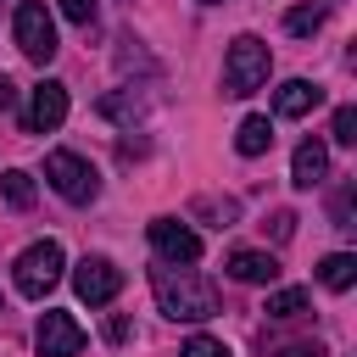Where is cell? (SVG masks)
<instances>
[{"instance_id":"ba28073f","label":"cell","mask_w":357,"mask_h":357,"mask_svg":"<svg viewBox=\"0 0 357 357\" xmlns=\"http://www.w3.org/2000/svg\"><path fill=\"white\" fill-rule=\"evenodd\" d=\"M67 123V84H56V78H45L33 95H28V112H22V128L28 134H56Z\"/></svg>"},{"instance_id":"7402d4cb","label":"cell","mask_w":357,"mask_h":357,"mask_svg":"<svg viewBox=\"0 0 357 357\" xmlns=\"http://www.w3.org/2000/svg\"><path fill=\"white\" fill-rule=\"evenodd\" d=\"M329 212H335V229H346V234L357 229V223H351V184H346V190L335 195V206H329Z\"/></svg>"},{"instance_id":"e0dca14e","label":"cell","mask_w":357,"mask_h":357,"mask_svg":"<svg viewBox=\"0 0 357 357\" xmlns=\"http://www.w3.org/2000/svg\"><path fill=\"white\" fill-rule=\"evenodd\" d=\"M284 28H290L296 39L318 33V28H324V6H296V11H284Z\"/></svg>"},{"instance_id":"5b68a950","label":"cell","mask_w":357,"mask_h":357,"mask_svg":"<svg viewBox=\"0 0 357 357\" xmlns=\"http://www.w3.org/2000/svg\"><path fill=\"white\" fill-rule=\"evenodd\" d=\"M11 33H17V50H22L28 61H50V56H56V17H50L39 0H22V6H17Z\"/></svg>"},{"instance_id":"8992f818","label":"cell","mask_w":357,"mask_h":357,"mask_svg":"<svg viewBox=\"0 0 357 357\" xmlns=\"http://www.w3.org/2000/svg\"><path fill=\"white\" fill-rule=\"evenodd\" d=\"M151 251H156V262H178V268H190V262H201V234L190 229V223H178V218H151Z\"/></svg>"},{"instance_id":"3957f363","label":"cell","mask_w":357,"mask_h":357,"mask_svg":"<svg viewBox=\"0 0 357 357\" xmlns=\"http://www.w3.org/2000/svg\"><path fill=\"white\" fill-rule=\"evenodd\" d=\"M45 178H50V190H56L61 201H73V206H89V201L100 195V173H95V162H84L78 151H50V156H45Z\"/></svg>"},{"instance_id":"30bf717a","label":"cell","mask_w":357,"mask_h":357,"mask_svg":"<svg viewBox=\"0 0 357 357\" xmlns=\"http://www.w3.org/2000/svg\"><path fill=\"white\" fill-rule=\"evenodd\" d=\"M324 173H329V145L324 139H301L296 156H290V184L312 190V184H324Z\"/></svg>"},{"instance_id":"52a82bcc","label":"cell","mask_w":357,"mask_h":357,"mask_svg":"<svg viewBox=\"0 0 357 357\" xmlns=\"http://www.w3.org/2000/svg\"><path fill=\"white\" fill-rule=\"evenodd\" d=\"M73 290H78V301H89V307H106V301L123 290V268H117L112 257H84V262L73 268Z\"/></svg>"},{"instance_id":"4fadbf2b","label":"cell","mask_w":357,"mask_h":357,"mask_svg":"<svg viewBox=\"0 0 357 357\" xmlns=\"http://www.w3.org/2000/svg\"><path fill=\"white\" fill-rule=\"evenodd\" d=\"M268 145H273V123H268V117H245V123L234 128V151H240V156H262Z\"/></svg>"},{"instance_id":"4316f807","label":"cell","mask_w":357,"mask_h":357,"mask_svg":"<svg viewBox=\"0 0 357 357\" xmlns=\"http://www.w3.org/2000/svg\"><path fill=\"white\" fill-rule=\"evenodd\" d=\"M201 6H218V0H201Z\"/></svg>"},{"instance_id":"9c48e42d","label":"cell","mask_w":357,"mask_h":357,"mask_svg":"<svg viewBox=\"0 0 357 357\" xmlns=\"http://www.w3.org/2000/svg\"><path fill=\"white\" fill-rule=\"evenodd\" d=\"M33 346H39V357H78L84 351V329H78L73 312H39Z\"/></svg>"},{"instance_id":"6da1fadb","label":"cell","mask_w":357,"mask_h":357,"mask_svg":"<svg viewBox=\"0 0 357 357\" xmlns=\"http://www.w3.org/2000/svg\"><path fill=\"white\" fill-rule=\"evenodd\" d=\"M151 296H156V307H162L173 324H201V318L218 312V290H212L206 279H195L190 268H178V262L151 268Z\"/></svg>"},{"instance_id":"7c38bea8","label":"cell","mask_w":357,"mask_h":357,"mask_svg":"<svg viewBox=\"0 0 357 357\" xmlns=\"http://www.w3.org/2000/svg\"><path fill=\"white\" fill-rule=\"evenodd\" d=\"M318 100H324V89L307 84V78H284V84L273 89V112H279V117H307Z\"/></svg>"},{"instance_id":"d6986e66","label":"cell","mask_w":357,"mask_h":357,"mask_svg":"<svg viewBox=\"0 0 357 357\" xmlns=\"http://www.w3.org/2000/svg\"><path fill=\"white\" fill-rule=\"evenodd\" d=\"M178 357H229V346H223L218 335H190V340L178 346Z\"/></svg>"},{"instance_id":"9a60e30c","label":"cell","mask_w":357,"mask_h":357,"mask_svg":"<svg viewBox=\"0 0 357 357\" xmlns=\"http://www.w3.org/2000/svg\"><path fill=\"white\" fill-rule=\"evenodd\" d=\"M0 195L17 206V212H28L33 206V178L22 173V167H11V173H0Z\"/></svg>"},{"instance_id":"cb8c5ba5","label":"cell","mask_w":357,"mask_h":357,"mask_svg":"<svg viewBox=\"0 0 357 357\" xmlns=\"http://www.w3.org/2000/svg\"><path fill=\"white\" fill-rule=\"evenodd\" d=\"M11 106H17V84L0 73V112H11Z\"/></svg>"},{"instance_id":"484cf974","label":"cell","mask_w":357,"mask_h":357,"mask_svg":"<svg viewBox=\"0 0 357 357\" xmlns=\"http://www.w3.org/2000/svg\"><path fill=\"white\" fill-rule=\"evenodd\" d=\"M106 340H128V318H106Z\"/></svg>"},{"instance_id":"ffe728a7","label":"cell","mask_w":357,"mask_h":357,"mask_svg":"<svg viewBox=\"0 0 357 357\" xmlns=\"http://www.w3.org/2000/svg\"><path fill=\"white\" fill-rule=\"evenodd\" d=\"M95 11H100V0H61V17H67V22H78V28H89V22H95Z\"/></svg>"},{"instance_id":"8fae6325","label":"cell","mask_w":357,"mask_h":357,"mask_svg":"<svg viewBox=\"0 0 357 357\" xmlns=\"http://www.w3.org/2000/svg\"><path fill=\"white\" fill-rule=\"evenodd\" d=\"M229 279H240V284H273L279 279V257L273 251H229Z\"/></svg>"},{"instance_id":"603a6c76","label":"cell","mask_w":357,"mask_h":357,"mask_svg":"<svg viewBox=\"0 0 357 357\" xmlns=\"http://www.w3.org/2000/svg\"><path fill=\"white\" fill-rule=\"evenodd\" d=\"M296 234V212H273V240H290Z\"/></svg>"},{"instance_id":"2e32d148","label":"cell","mask_w":357,"mask_h":357,"mask_svg":"<svg viewBox=\"0 0 357 357\" xmlns=\"http://www.w3.org/2000/svg\"><path fill=\"white\" fill-rule=\"evenodd\" d=\"M307 301H312L307 290H273V296H268V318H301Z\"/></svg>"},{"instance_id":"ac0fdd59","label":"cell","mask_w":357,"mask_h":357,"mask_svg":"<svg viewBox=\"0 0 357 357\" xmlns=\"http://www.w3.org/2000/svg\"><path fill=\"white\" fill-rule=\"evenodd\" d=\"M100 112H106V117H117V123H134V117H139V95H134V89H117V95H106V100H100Z\"/></svg>"},{"instance_id":"277c9868","label":"cell","mask_w":357,"mask_h":357,"mask_svg":"<svg viewBox=\"0 0 357 357\" xmlns=\"http://www.w3.org/2000/svg\"><path fill=\"white\" fill-rule=\"evenodd\" d=\"M11 268H17V290L39 301V296H50V290L61 284L67 257H61V245H56V240H33V245H28V251H22Z\"/></svg>"},{"instance_id":"5bb4252c","label":"cell","mask_w":357,"mask_h":357,"mask_svg":"<svg viewBox=\"0 0 357 357\" xmlns=\"http://www.w3.org/2000/svg\"><path fill=\"white\" fill-rule=\"evenodd\" d=\"M318 279H324L329 290H351V284H357V257H351V251L324 257V262H318Z\"/></svg>"},{"instance_id":"d4e9b609","label":"cell","mask_w":357,"mask_h":357,"mask_svg":"<svg viewBox=\"0 0 357 357\" xmlns=\"http://www.w3.org/2000/svg\"><path fill=\"white\" fill-rule=\"evenodd\" d=\"M279 357H324V346H312V340H301V346H284Z\"/></svg>"},{"instance_id":"44dd1931","label":"cell","mask_w":357,"mask_h":357,"mask_svg":"<svg viewBox=\"0 0 357 357\" xmlns=\"http://www.w3.org/2000/svg\"><path fill=\"white\" fill-rule=\"evenodd\" d=\"M335 139L340 145H357V106H340L335 112Z\"/></svg>"},{"instance_id":"7a4b0ae2","label":"cell","mask_w":357,"mask_h":357,"mask_svg":"<svg viewBox=\"0 0 357 357\" xmlns=\"http://www.w3.org/2000/svg\"><path fill=\"white\" fill-rule=\"evenodd\" d=\"M268 67H273V50L257 39V33H240L234 45H229V56H223V95H257L262 84H268Z\"/></svg>"}]
</instances>
